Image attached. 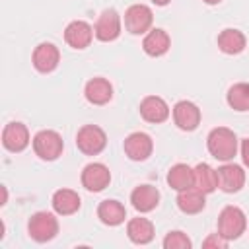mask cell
I'll use <instances>...</instances> for the list:
<instances>
[{"label": "cell", "instance_id": "cell-1", "mask_svg": "<svg viewBox=\"0 0 249 249\" xmlns=\"http://www.w3.org/2000/svg\"><path fill=\"white\" fill-rule=\"evenodd\" d=\"M206 146L212 158L220 161H230L237 154V136L228 126H218L210 130L206 138Z\"/></svg>", "mask_w": 249, "mask_h": 249}, {"label": "cell", "instance_id": "cell-2", "mask_svg": "<svg viewBox=\"0 0 249 249\" xmlns=\"http://www.w3.org/2000/svg\"><path fill=\"white\" fill-rule=\"evenodd\" d=\"M245 228H247V218L241 208H237V206L222 208V212L218 216V233L226 241H233V239L241 237Z\"/></svg>", "mask_w": 249, "mask_h": 249}, {"label": "cell", "instance_id": "cell-3", "mask_svg": "<svg viewBox=\"0 0 249 249\" xmlns=\"http://www.w3.org/2000/svg\"><path fill=\"white\" fill-rule=\"evenodd\" d=\"M76 146L86 156H97L107 146V134L97 124H84L76 134Z\"/></svg>", "mask_w": 249, "mask_h": 249}, {"label": "cell", "instance_id": "cell-4", "mask_svg": "<svg viewBox=\"0 0 249 249\" xmlns=\"http://www.w3.org/2000/svg\"><path fill=\"white\" fill-rule=\"evenodd\" d=\"M33 150L35 154L45 160V161H53L56 160L62 150H64V142H62V136L56 132V130H39L35 136H33Z\"/></svg>", "mask_w": 249, "mask_h": 249}, {"label": "cell", "instance_id": "cell-5", "mask_svg": "<svg viewBox=\"0 0 249 249\" xmlns=\"http://www.w3.org/2000/svg\"><path fill=\"white\" fill-rule=\"evenodd\" d=\"M27 231L37 243H47L58 233V220L51 212H35L27 222Z\"/></svg>", "mask_w": 249, "mask_h": 249}, {"label": "cell", "instance_id": "cell-6", "mask_svg": "<svg viewBox=\"0 0 249 249\" xmlns=\"http://www.w3.org/2000/svg\"><path fill=\"white\" fill-rule=\"evenodd\" d=\"M154 21V14L146 4H132L124 12V27L132 35H142L150 31Z\"/></svg>", "mask_w": 249, "mask_h": 249}, {"label": "cell", "instance_id": "cell-7", "mask_svg": "<svg viewBox=\"0 0 249 249\" xmlns=\"http://www.w3.org/2000/svg\"><path fill=\"white\" fill-rule=\"evenodd\" d=\"M111 183V171L105 163H99V161H93V163H88L82 171V185L89 191V193H99L103 191L105 187H109Z\"/></svg>", "mask_w": 249, "mask_h": 249}, {"label": "cell", "instance_id": "cell-8", "mask_svg": "<svg viewBox=\"0 0 249 249\" xmlns=\"http://www.w3.org/2000/svg\"><path fill=\"white\" fill-rule=\"evenodd\" d=\"M93 35H95L93 27L88 21H84V19H74L64 29V41L68 43V47L78 49V51L89 47Z\"/></svg>", "mask_w": 249, "mask_h": 249}, {"label": "cell", "instance_id": "cell-9", "mask_svg": "<svg viewBox=\"0 0 249 249\" xmlns=\"http://www.w3.org/2000/svg\"><path fill=\"white\" fill-rule=\"evenodd\" d=\"M2 144L8 152H23L29 146V130L23 123L12 121L2 130Z\"/></svg>", "mask_w": 249, "mask_h": 249}, {"label": "cell", "instance_id": "cell-10", "mask_svg": "<svg viewBox=\"0 0 249 249\" xmlns=\"http://www.w3.org/2000/svg\"><path fill=\"white\" fill-rule=\"evenodd\" d=\"M123 148H124V154L132 161H144L152 156L154 142H152L150 134H146V132H132L124 138Z\"/></svg>", "mask_w": 249, "mask_h": 249}, {"label": "cell", "instance_id": "cell-11", "mask_svg": "<svg viewBox=\"0 0 249 249\" xmlns=\"http://www.w3.org/2000/svg\"><path fill=\"white\" fill-rule=\"evenodd\" d=\"M93 31H95V37L99 41H105V43L115 41L121 35V16L117 14V10H113V8L103 10L95 21Z\"/></svg>", "mask_w": 249, "mask_h": 249}, {"label": "cell", "instance_id": "cell-12", "mask_svg": "<svg viewBox=\"0 0 249 249\" xmlns=\"http://www.w3.org/2000/svg\"><path fill=\"white\" fill-rule=\"evenodd\" d=\"M173 121L181 130L191 132L200 124V109L193 101L181 99L173 107Z\"/></svg>", "mask_w": 249, "mask_h": 249}, {"label": "cell", "instance_id": "cell-13", "mask_svg": "<svg viewBox=\"0 0 249 249\" xmlns=\"http://www.w3.org/2000/svg\"><path fill=\"white\" fill-rule=\"evenodd\" d=\"M218 187L224 193H237L245 185V171L237 163H224L218 167Z\"/></svg>", "mask_w": 249, "mask_h": 249}, {"label": "cell", "instance_id": "cell-14", "mask_svg": "<svg viewBox=\"0 0 249 249\" xmlns=\"http://www.w3.org/2000/svg\"><path fill=\"white\" fill-rule=\"evenodd\" d=\"M60 53L53 43H39L33 51V66L41 74H49L58 66Z\"/></svg>", "mask_w": 249, "mask_h": 249}, {"label": "cell", "instance_id": "cell-15", "mask_svg": "<svg viewBox=\"0 0 249 249\" xmlns=\"http://www.w3.org/2000/svg\"><path fill=\"white\" fill-rule=\"evenodd\" d=\"M140 115H142L144 121L158 124V123L167 121V117H169V105L161 97H158V95H146L140 101Z\"/></svg>", "mask_w": 249, "mask_h": 249}, {"label": "cell", "instance_id": "cell-16", "mask_svg": "<svg viewBox=\"0 0 249 249\" xmlns=\"http://www.w3.org/2000/svg\"><path fill=\"white\" fill-rule=\"evenodd\" d=\"M130 202L138 212H152L160 202V191L154 185H138L130 193Z\"/></svg>", "mask_w": 249, "mask_h": 249}, {"label": "cell", "instance_id": "cell-17", "mask_svg": "<svg viewBox=\"0 0 249 249\" xmlns=\"http://www.w3.org/2000/svg\"><path fill=\"white\" fill-rule=\"evenodd\" d=\"M51 204H53V210L56 214L70 216V214L80 210L82 202H80V195L76 191H72V189H58V191H54Z\"/></svg>", "mask_w": 249, "mask_h": 249}, {"label": "cell", "instance_id": "cell-18", "mask_svg": "<svg viewBox=\"0 0 249 249\" xmlns=\"http://www.w3.org/2000/svg\"><path fill=\"white\" fill-rule=\"evenodd\" d=\"M84 95L89 103L93 105H105L111 101L113 97V86L109 80L105 78H91L88 84H86V89H84Z\"/></svg>", "mask_w": 249, "mask_h": 249}, {"label": "cell", "instance_id": "cell-19", "mask_svg": "<svg viewBox=\"0 0 249 249\" xmlns=\"http://www.w3.org/2000/svg\"><path fill=\"white\" fill-rule=\"evenodd\" d=\"M169 47H171V39H169L167 31H163L160 27L150 29L142 41V49L150 56H161L169 51Z\"/></svg>", "mask_w": 249, "mask_h": 249}, {"label": "cell", "instance_id": "cell-20", "mask_svg": "<svg viewBox=\"0 0 249 249\" xmlns=\"http://www.w3.org/2000/svg\"><path fill=\"white\" fill-rule=\"evenodd\" d=\"M97 218L105 226H119L126 218V208L119 200L107 198V200H101L99 202V206H97Z\"/></svg>", "mask_w": 249, "mask_h": 249}, {"label": "cell", "instance_id": "cell-21", "mask_svg": "<svg viewBox=\"0 0 249 249\" xmlns=\"http://www.w3.org/2000/svg\"><path fill=\"white\" fill-rule=\"evenodd\" d=\"M126 235L136 245H146L154 239V224L148 218H132L126 224Z\"/></svg>", "mask_w": 249, "mask_h": 249}, {"label": "cell", "instance_id": "cell-22", "mask_svg": "<svg viewBox=\"0 0 249 249\" xmlns=\"http://www.w3.org/2000/svg\"><path fill=\"white\" fill-rule=\"evenodd\" d=\"M175 202H177L179 210L185 212V214H198V212L204 208V204H206L204 193L198 191L196 187H189V189L179 191Z\"/></svg>", "mask_w": 249, "mask_h": 249}, {"label": "cell", "instance_id": "cell-23", "mask_svg": "<svg viewBox=\"0 0 249 249\" xmlns=\"http://www.w3.org/2000/svg\"><path fill=\"white\" fill-rule=\"evenodd\" d=\"M245 45H247V39L239 29L228 27L218 35V49L226 54H239L245 49Z\"/></svg>", "mask_w": 249, "mask_h": 249}, {"label": "cell", "instance_id": "cell-24", "mask_svg": "<svg viewBox=\"0 0 249 249\" xmlns=\"http://www.w3.org/2000/svg\"><path fill=\"white\" fill-rule=\"evenodd\" d=\"M193 187H196L204 195L218 189V173L208 163H198L196 167H193Z\"/></svg>", "mask_w": 249, "mask_h": 249}, {"label": "cell", "instance_id": "cell-25", "mask_svg": "<svg viewBox=\"0 0 249 249\" xmlns=\"http://www.w3.org/2000/svg\"><path fill=\"white\" fill-rule=\"evenodd\" d=\"M193 167L187 163H175L171 165V169L167 171V185L171 189H175L177 193L183 189L193 187Z\"/></svg>", "mask_w": 249, "mask_h": 249}, {"label": "cell", "instance_id": "cell-26", "mask_svg": "<svg viewBox=\"0 0 249 249\" xmlns=\"http://www.w3.org/2000/svg\"><path fill=\"white\" fill-rule=\"evenodd\" d=\"M228 105L233 111H249V84L239 82L228 89Z\"/></svg>", "mask_w": 249, "mask_h": 249}, {"label": "cell", "instance_id": "cell-27", "mask_svg": "<svg viewBox=\"0 0 249 249\" xmlns=\"http://www.w3.org/2000/svg\"><path fill=\"white\" fill-rule=\"evenodd\" d=\"M163 247L165 249H191L193 247V241L189 239L187 233L175 230V231H169L163 237Z\"/></svg>", "mask_w": 249, "mask_h": 249}, {"label": "cell", "instance_id": "cell-28", "mask_svg": "<svg viewBox=\"0 0 249 249\" xmlns=\"http://www.w3.org/2000/svg\"><path fill=\"white\" fill-rule=\"evenodd\" d=\"M202 247H216V249H226L228 247V241L220 235V233H214V235H208L204 241H202Z\"/></svg>", "mask_w": 249, "mask_h": 249}, {"label": "cell", "instance_id": "cell-29", "mask_svg": "<svg viewBox=\"0 0 249 249\" xmlns=\"http://www.w3.org/2000/svg\"><path fill=\"white\" fill-rule=\"evenodd\" d=\"M241 160H243V163L249 167V138L241 140Z\"/></svg>", "mask_w": 249, "mask_h": 249}, {"label": "cell", "instance_id": "cell-30", "mask_svg": "<svg viewBox=\"0 0 249 249\" xmlns=\"http://www.w3.org/2000/svg\"><path fill=\"white\" fill-rule=\"evenodd\" d=\"M152 2H154L156 6H167V4L171 2V0H152Z\"/></svg>", "mask_w": 249, "mask_h": 249}, {"label": "cell", "instance_id": "cell-31", "mask_svg": "<svg viewBox=\"0 0 249 249\" xmlns=\"http://www.w3.org/2000/svg\"><path fill=\"white\" fill-rule=\"evenodd\" d=\"M202 2H206V4H210V6H214V4H220L222 0H202Z\"/></svg>", "mask_w": 249, "mask_h": 249}]
</instances>
